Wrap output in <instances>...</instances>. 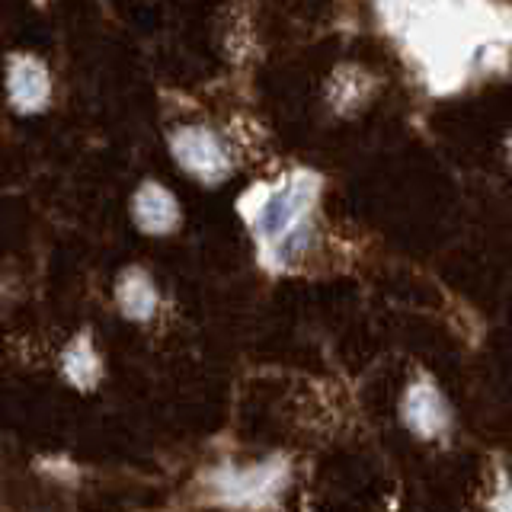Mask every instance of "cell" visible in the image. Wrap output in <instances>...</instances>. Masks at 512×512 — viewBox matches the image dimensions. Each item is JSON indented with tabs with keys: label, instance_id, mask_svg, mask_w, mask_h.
<instances>
[{
	"label": "cell",
	"instance_id": "277c9868",
	"mask_svg": "<svg viewBox=\"0 0 512 512\" xmlns=\"http://www.w3.org/2000/svg\"><path fill=\"white\" fill-rule=\"evenodd\" d=\"M132 212H135L138 228L148 234H170L176 224H180V205H176L170 192L157 183H148L138 189Z\"/></svg>",
	"mask_w": 512,
	"mask_h": 512
},
{
	"label": "cell",
	"instance_id": "7a4b0ae2",
	"mask_svg": "<svg viewBox=\"0 0 512 512\" xmlns=\"http://www.w3.org/2000/svg\"><path fill=\"white\" fill-rule=\"evenodd\" d=\"M400 413H404V423L420 439H436L448 429V423H452V410H448L442 391L429 378L410 384L404 394V404H400Z\"/></svg>",
	"mask_w": 512,
	"mask_h": 512
},
{
	"label": "cell",
	"instance_id": "5b68a950",
	"mask_svg": "<svg viewBox=\"0 0 512 512\" xmlns=\"http://www.w3.org/2000/svg\"><path fill=\"white\" fill-rule=\"evenodd\" d=\"M61 372L80 391H90V388L100 384V378H103V359H100V352H96V346L90 343L87 333L77 336V340H71V346L64 349Z\"/></svg>",
	"mask_w": 512,
	"mask_h": 512
},
{
	"label": "cell",
	"instance_id": "52a82bcc",
	"mask_svg": "<svg viewBox=\"0 0 512 512\" xmlns=\"http://www.w3.org/2000/svg\"><path fill=\"white\" fill-rule=\"evenodd\" d=\"M10 96L16 106H23V112L42 106L48 100V77L42 64H36L32 58L16 61L10 68Z\"/></svg>",
	"mask_w": 512,
	"mask_h": 512
},
{
	"label": "cell",
	"instance_id": "3957f363",
	"mask_svg": "<svg viewBox=\"0 0 512 512\" xmlns=\"http://www.w3.org/2000/svg\"><path fill=\"white\" fill-rule=\"evenodd\" d=\"M173 151L189 173L202 176L208 183L221 180V176L231 170V160L224 154L221 141L212 132H202V128H186V132L176 135Z\"/></svg>",
	"mask_w": 512,
	"mask_h": 512
},
{
	"label": "cell",
	"instance_id": "8992f818",
	"mask_svg": "<svg viewBox=\"0 0 512 512\" xmlns=\"http://www.w3.org/2000/svg\"><path fill=\"white\" fill-rule=\"evenodd\" d=\"M116 298H119L122 314L132 317V320H151L154 311H157V288L141 269H128L125 272V276L119 279Z\"/></svg>",
	"mask_w": 512,
	"mask_h": 512
},
{
	"label": "cell",
	"instance_id": "6da1fadb",
	"mask_svg": "<svg viewBox=\"0 0 512 512\" xmlns=\"http://www.w3.org/2000/svg\"><path fill=\"white\" fill-rule=\"evenodd\" d=\"M288 484L282 461H263L253 468H228L212 474V490L228 506H269Z\"/></svg>",
	"mask_w": 512,
	"mask_h": 512
}]
</instances>
